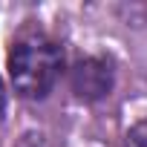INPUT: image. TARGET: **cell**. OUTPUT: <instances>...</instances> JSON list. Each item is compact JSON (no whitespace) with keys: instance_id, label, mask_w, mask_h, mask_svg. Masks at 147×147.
Wrapping results in <instances>:
<instances>
[{"instance_id":"7a4b0ae2","label":"cell","mask_w":147,"mask_h":147,"mask_svg":"<svg viewBox=\"0 0 147 147\" xmlns=\"http://www.w3.org/2000/svg\"><path fill=\"white\" fill-rule=\"evenodd\" d=\"M69 84H72L75 98H81L87 104L107 98L113 92V84H115V63H113V58H107V55L81 58L69 72Z\"/></svg>"},{"instance_id":"3957f363","label":"cell","mask_w":147,"mask_h":147,"mask_svg":"<svg viewBox=\"0 0 147 147\" xmlns=\"http://www.w3.org/2000/svg\"><path fill=\"white\" fill-rule=\"evenodd\" d=\"M127 147H147V118H141L138 124H133L127 130V138H124Z\"/></svg>"},{"instance_id":"277c9868","label":"cell","mask_w":147,"mask_h":147,"mask_svg":"<svg viewBox=\"0 0 147 147\" xmlns=\"http://www.w3.org/2000/svg\"><path fill=\"white\" fill-rule=\"evenodd\" d=\"M3 118H6V87L0 81V124H3Z\"/></svg>"},{"instance_id":"6da1fadb","label":"cell","mask_w":147,"mask_h":147,"mask_svg":"<svg viewBox=\"0 0 147 147\" xmlns=\"http://www.w3.org/2000/svg\"><path fill=\"white\" fill-rule=\"evenodd\" d=\"M63 72V49L43 32L23 35L9 52V78L20 98L43 101Z\"/></svg>"}]
</instances>
